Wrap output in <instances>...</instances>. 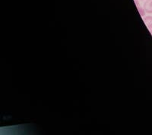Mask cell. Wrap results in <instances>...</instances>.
<instances>
[{
    "mask_svg": "<svg viewBox=\"0 0 152 135\" xmlns=\"http://www.w3.org/2000/svg\"><path fill=\"white\" fill-rule=\"evenodd\" d=\"M135 4H136V5H137V8H138V12H139V13H140L141 15L143 17V16L145 15V9H142L141 6H139V4H138V1H137V0H135Z\"/></svg>",
    "mask_w": 152,
    "mask_h": 135,
    "instance_id": "3",
    "label": "cell"
},
{
    "mask_svg": "<svg viewBox=\"0 0 152 135\" xmlns=\"http://www.w3.org/2000/svg\"><path fill=\"white\" fill-rule=\"evenodd\" d=\"M144 22L146 24L150 33L152 34V16H147L144 17Z\"/></svg>",
    "mask_w": 152,
    "mask_h": 135,
    "instance_id": "1",
    "label": "cell"
},
{
    "mask_svg": "<svg viewBox=\"0 0 152 135\" xmlns=\"http://www.w3.org/2000/svg\"><path fill=\"white\" fill-rule=\"evenodd\" d=\"M144 9L146 13L152 14V0H146L144 3Z\"/></svg>",
    "mask_w": 152,
    "mask_h": 135,
    "instance_id": "2",
    "label": "cell"
}]
</instances>
